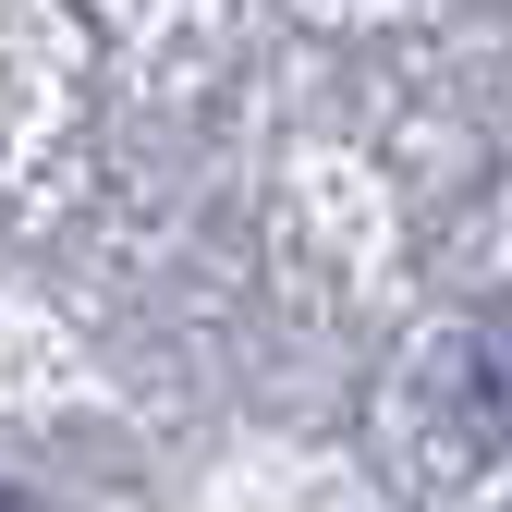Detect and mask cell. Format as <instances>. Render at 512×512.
<instances>
[{"instance_id": "1", "label": "cell", "mask_w": 512, "mask_h": 512, "mask_svg": "<svg viewBox=\"0 0 512 512\" xmlns=\"http://www.w3.org/2000/svg\"><path fill=\"white\" fill-rule=\"evenodd\" d=\"M464 427L512 452V305H488L464 330Z\"/></svg>"}, {"instance_id": "2", "label": "cell", "mask_w": 512, "mask_h": 512, "mask_svg": "<svg viewBox=\"0 0 512 512\" xmlns=\"http://www.w3.org/2000/svg\"><path fill=\"white\" fill-rule=\"evenodd\" d=\"M0 512H25V500H0Z\"/></svg>"}]
</instances>
